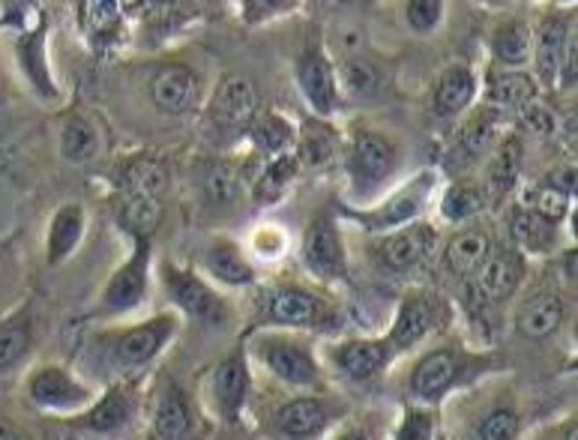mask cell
Segmentation results:
<instances>
[{
	"instance_id": "1",
	"label": "cell",
	"mask_w": 578,
	"mask_h": 440,
	"mask_svg": "<svg viewBox=\"0 0 578 440\" xmlns=\"http://www.w3.org/2000/svg\"><path fill=\"white\" fill-rule=\"evenodd\" d=\"M148 264H151V243H148V240H135L132 258L108 279L106 290H102V309H135L141 302V297L148 294Z\"/></svg>"
},
{
	"instance_id": "2",
	"label": "cell",
	"mask_w": 578,
	"mask_h": 440,
	"mask_svg": "<svg viewBox=\"0 0 578 440\" xmlns=\"http://www.w3.org/2000/svg\"><path fill=\"white\" fill-rule=\"evenodd\" d=\"M303 261L306 267L321 279H342L345 276V249L339 228L330 219H315L303 243Z\"/></svg>"
},
{
	"instance_id": "3",
	"label": "cell",
	"mask_w": 578,
	"mask_h": 440,
	"mask_svg": "<svg viewBox=\"0 0 578 440\" xmlns=\"http://www.w3.org/2000/svg\"><path fill=\"white\" fill-rule=\"evenodd\" d=\"M396 168V147L378 132H357L351 141V174L353 180L375 186L386 180Z\"/></svg>"
},
{
	"instance_id": "4",
	"label": "cell",
	"mask_w": 578,
	"mask_h": 440,
	"mask_svg": "<svg viewBox=\"0 0 578 440\" xmlns=\"http://www.w3.org/2000/svg\"><path fill=\"white\" fill-rule=\"evenodd\" d=\"M28 396L33 398V405L48 410H66L78 408L87 402V389L78 384L76 377L57 369V365H45L36 369L28 381Z\"/></svg>"
},
{
	"instance_id": "5",
	"label": "cell",
	"mask_w": 578,
	"mask_h": 440,
	"mask_svg": "<svg viewBox=\"0 0 578 440\" xmlns=\"http://www.w3.org/2000/svg\"><path fill=\"white\" fill-rule=\"evenodd\" d=\"M174 318H153L148 323H139L127 333L118 336L114 342V356L123 365H144L151 363L153 356L160 354L162 344L168 342L174 333Z\"/></svg>"
},
{
	"instance_id": "6",
	"label": "cell",
	"mask_w": 578,
	"mask_h": 440,
	"mask_svg": "<svg viewBox=\"0 0 578 440\" xmlns=\"http://www.w3.org/2000/svg\"><path fill=\"white\" fill-rule=\"evenodd\" d=\"M258 94L247 76H226L219 81L210 102V114L222 127H243L255 118Z\"/></svg>"
},
{
	"instance_id": "7",
	"label": "cell",
	"mask_w": 578,
	"mask_h": 440,
	"mask_svg": "<svg viewBox=\"0 0 578 440\" xmlns=\"http://www.w3.org/2000/svg\"><path fill=\"white\" fill-rule=\"evenodd\" d=\"M297 78H301L303 97L309 99L318 114H330L336 102V78H332L330 61L324 57L318 45H309L297 64Z\"/></svg>"
},
{
	"instance_id": "8",
	"label": "cell",
	"mask_w": 578,
	"mask_h": 440,
	"mask_svg": "<svg viewBox=\"0 0 578 440\" xmlns=\"http://www.w3.org/2000/svg\"><path fill=\"white\" fill-rule=\"evenodd\" d=\"M168 290H172L174 302L193 318H201V321H222L226 318L222 300L193 273L168 270Z\"/></svg>"
},
{
	"instance_id": "9",
	"label": "cell",
	"mask_w": 578,
	"mask_h": 440,
	"mask_svg": "<svg viewBox=\"0 0 578 440\" xmlns=\"http://www.w3.org/2000/svg\"><path fill=\"white\" fill-rule=\"evenodd\" d=\"M435 228L432 226H407L396 234H390L381 243V255H384V264L390 270H411L417 267L419 261L426 258L428 252L435 249Z\"/></svg>"
},
{
	"instance_id": "10",
	"label": "cell",
	"mask_w": 578,
	"mask_h": 440,
	"mask_svg": "<svg viewBox=\"0 0 578 440\" xmlns=\"http://www.w3.org/2000/svg\"><path fill=\"white\" fill-rule=\"evenodd\" d=\"M151 97L165 114H183L198 99V81L186 66H165L160 76L153 78Z\"/></svg>"
},
{
	"instance_id": "11",
	"label": "cell",
	"mask_w": 578,
	"mask_h": 440,
	"mask_svg": "<svg viewBox=\"0 0 578 440\" xmlns=\"http://www.w3.org/2000/svg\"><path fill=\"white\" fill-rule=\"evenodd\" d=\"M264 363L270 365L273 375L282 377L285 384H294V387H309L318 381V365L301 344L268 342L264 344Z\"/></svg>"
},
{
	"instance_id": "12",
	"label": "cell",
	"mask_w": 578,
	"mask_h": 440,
	"mask_svg": "<svg viewBox=\"0 0 578 440\" xmlns=\"http://www.w3.org/2000/svg\"><path fill=\"white\" fill-rule=\"evenodd\" d=\"M522 273H525V261L519 252H498V255H489L482 261L477 285L489 300H506L519 288Z\"/></svg>"
},
{
	"instance_id": "13",
	"label": "cell",
	"mask_w": 578,
	"mask_h": 440,
	"mask_svg": "<svg viewBox=\"0 0 578 440\" xmlns=\"http://www.w3.org/2000/svg\"><path fill=\"white\" fill-rule=\"evenodd\" d=\"M456 375H459V360H456V354L438 351V354H428L419 360L414 375H411V389H414V396L435 402V398H440L452 387Z\"/></svg>"
},
{
	"instance_id": "14",
	"label": "cell",
	"mask_w": 578,
	"mask_h": 440,
	"mask_svg": "<svg viewBox=\"0 0 578 440\" xmlns=\"http://www.w3.org/2000/svg\"><path fill=\"white\" fill-rule=\"evenodd\" d=\"M247 389H249V375L247 365L240 356H228L219 363V369L214 372V398L216 408L226 419H237L243 402H247Z\"/></svg>"
},
{
	"instance_id": "15",
	"label": "cell",
	"mask_w": 578,
	"mask_h": 440,
	"mask_svg": "<svg viewBox=\"0 0 578 440\" xmlns=\"http://www.w3.org/2000/svg\"><path fill=\"white\" fill-rule=\"evenodd\" d=\"M386 356H390V344L375 342V339H360V342L342 344L336 351V363L353 381H369L384 369Z\"/></svg>"
},
{
	"instance_id": "16",
	"label": "cell",
	"mask_w": 578,
	"mask_h": 440,
	"mask_svg": "<svg viewBox=\"0 0 578 440\" xmlns=\"http://www.w3.org/2000/svg\"><path fill=\"white\" fill-rule=\"evenodd\" d=\"M564 321V302L555 294H536L531 300L522 306L519 318H515V327L519 333L527 336V339H546L560 327Z\"/></svg>"
},
{
	"instance_id": "17",
	"label": "cell",
	"mask_w": 578,
	"mask_h": 440,
	"mask_svg": "<svg viewBox=\"0 0 578 440\" xmlns=\"http://www.w3.org/2000/svg\"><path fill=\"white\" fill-rule=\"evenodd\" d=\"M279 431L291 440L315 438L327 426V410L318 398H294L276 414Z\"/></svg>"
},
{
	"instance_id": "18",
	"label": "cell",
	"mask_w": 578,
	"mask_h": 440,
	"mask_svg": "<svg viewBox=\"0 0 578 440\" xmlns=\"http://www.w3.org/2000/svg\"><path fill=\"white\" fill-rule=\"evenodd\" d=\"M432 183H435V174H423L417 180L411 183L407 189L386 201V207L381 213L369 216V226L372 228H390V226H405L407 219H414L419 213V207L426 205L428 193H432Z\"/></svg>"
},
{
	"instance_id": "19",
	"label": "cell",
	"mask_w": 578,
	"mask_h": 440,
	"mask_svg": "<svg viewBox=\"0 0 578 440\" xmlns=\"http://www.w3.org/2000/svg\"><path fill=\"white\" fill-rule=\"evenodd\" d=\"M81 231H85V210L81 205H64L52 219V228H48V264H61L64 258H69V252L78 246L81 240Z\"/></svg>"
},
{
	"instance_id": "20",
	"label": "cell",
	"mask_w": 578,
	"mask_h": 440,
	"mask_svg": "<svg viewBox=\"0 0 578 440\" xmlns=\"http://www.w3.org/2000/svg\"><path fill=\"white\" fill-rule=\"evenodd\" d=\"M432 330V306L423 297H407L399 306L396 321H393V330H390V348H414V344L423 339V336Z\"/></svg>"
},
{
	"instance_id": "21",
	"label": "cell",
	"mask_w": 578,
	"mask_h": 440,
	"mask_svg": "<svg viewBox=\"0 0 578 440\" xmlns=\"http://www.w3.org/2000/svg\"><path fill=\"white\" fill-rule=\"evenodd\" d=\"M321 315V300L312 297L309 290L282 288L270 300V318L285 327H312Z\"/></svg>"
},
{
	"instance_id": "22",
	"label": "cell",
	"mask_w": 578,
	"mask_h": 440,
	"mask_svg": "<svg viewBox=\"0 0 578 440\" xmlns=\"http://www.w3.org/2000/svg\"><path fill=\"white\" fill-rule=\"evenodd\" d=\"M165 186H168V165L156 156H135L123 168V195H144L160 201Z\"/></svg>"
},
{
	"instance_id": "23",
	"label": "cell",
	"mask_w": 578,
	"mask_h": 440,
	"mask_svg": "<svg viewBox=\"0 0 578 440\" xmlns=\"http://www.w3.org/2000/svg\"><path fill=\"white\" fill-rule=\"evenodd\" d=\"M193 431V414L181 389H168L160 398V408L153 417L151 440H186Z\"/></svg>"
},
{
	"instance_id": "24",
	"label": "cell",
	"mask_w": 578,
	"mask_h": 440,
	"mask_svg": "<svg viewBox=\"0 0 578 440\" xmlns=\"http://www.w3.org/2000/svg\"><path fill=\"white\" fill-rule=\"evenodd\" d=\"M477 94V78L468 66H450L440 76L438 87H435V108L438 114H459L461 108H468Z\"/></svg>"
},
{
	"instance_id": "25",
	"label": "cell",
	"mask_w": 578,
	"mask_h": 440,
	"mask_svg": "<svg viewBox=\"0 0 578 440\" xmlns=\"http://www.w3.org/2000/svg\"><path fill=\"white\" fill-rule=\"evenodd\" d=\"M207 267L216 279L226 285H252L255 282V270L243 258V252L228 243V240H216L214 246L207 249Z\"/></svg>"
},
{
	"instance_id": "26",
	"label": "cell",
	"mask_w": 578,
	"mask_h": 440,
	"mask_svg": "<svg viewBox=\"0 0 578 440\" xmlns=\"http://www.w3.org/2000/svg\"><path fill=\"white\" fill-rule=\"evenodd\" d=\"M519 172H522V141L510 135L498 147L492 165H489V183H486L489 195L486 198H494V201L503 198L519 183Z\"/></svg>"
},
{
	"instance_id": "27",
	"label": "cell",
	"mask_w": 578,
	"mask_h": 440,
	"mask_svg": "<svg viewBox=\"0 0 578 440\" xmlns=\"http://www.w3.org/2000/svg\"><path fill=\"white\" fill-rule=\"evenodd\" d=\"M129 419H132V396L127 389H111L78 422L90 431H118Z\"/></svg>"
},
{
	"instance_id": "28",
	"label": "cell",
	"mask_w": 578,
	"mask_h": 440,
	"mask_svg": "<svg viewBox=\"0 0 578 440\" xmlns=\"http://www.w3.org/2000/svg\"><path fill=\"white\" fill-rule=\"evenodd\" d=\"M31 339L33 327L28 311H19L0 323V372H10L12 365L22 363L24 354L31 351Z\"/></svg>"
},
{
	"instance_id": "29",
	"label": "cell",
	"mask_w": 578,
	"mask_h": 440,
	"mask_svg": "<svg viewBox=\"0 0 578 440\" xmlns=\"http://www.w3.org/2000/svg\"><path fill=\"white\" fill-rule=\"evenodd\" d=\"M489 258V237L482 231H465V234L452 237L450 246H447V267L459 276L477 273L482 267V261Z\"/></svg>"
},
{
	"instance_id": "30",
	"label": "cell",
	"mask_w": 578,
	"mask_h": 440,
	"mask_svg": "<svg viewBox=\"0 0 578 440\" xmlns=\"http://www.w3.org/2000/svg\"><path fill=\"white\" fill-rule=\"evenodd\" d=\"M492 52L498 57V64L503 66H522L531 54V31L525 22L510 19V22L498 24V31L492 36Z\"/></svg>"
},
{
	"instance_id": "31",
	"label": "cell",
	"mask_w": 578,
	"mask_h": 440,
	"mask_svg": "<svg viewBox=\"0 0 578 440\" xmlns=\"http://www.w3.org/2000/svg\"><path fill=\"white\" fill-rule=\"evenodd\" d=\"M78 12H81V28H85L87 40L90 43H111L118 40L120 33V7L118 3H102V0H87V3H78Z\"/></svg>"
},
{
	"instance_id": "32",
	"label": "cell",
	"mask_w": 578,
	"mask_h": 440,
	"mask_svg": "<svg viewBox=\"0 0 578 440\" xmlns=\"http://www.w3.org/2000/svg\"><path fill=\"white\" fill-rule=\"evenodd\" d=\"M162 207L156 198H144V195H123L120 205V226L127 228L135 240H148L153 228L160 226Z\"/></svg>"
},
{
	"instance_id": "33",
	"label": "cell",
	"mask_w": 578,
	"mask_h": 440,
	"mask_svg": "<svg viewBox=\"0 0 578 440\" xmlns=\"http://www.w3.org/2000/svg\"><path fill=\"white\" fill-rule=\"evenodd\" d=\"M494 135V114H477V118L461 130L456 147L450 151V165H468L486 153Z\"/></svg>"
},
{
	"instance_id": "34",
	"label": "cell",
	"mask_w": 578,
	"mask_h": 440,
	"mask_svg": "<svg viewBox=\"0 0 578 440\" xmlns=\"http://www.w3.org/2000/svg\"><path fill=\"white\" fill-rule=\"evenodd\" d=\"M486 201H489V198H486V189L477 186V183H452L450 189H447V195H444V201H440V213H444V219H450V222H465V219L480 213L482 207H486Z\"/></svg>"
},
{
	"instance_id": "35",
	"label": "cell",
	"mask_w": 578,
	"mask_h": 440,
	"mask_svg": "<svg viewBox=\"0 0 578 440\" xmlns=\"http://www.w3.org/2000/svg\"><path fill=\"white\" fill-rule=\"evenodd\" d=\"M97 147H99L97 130H94L85 118L73 114V118L66 120L64 130H61V156H64L66 162L81 165V162H87L94 153H97Z\"/></svg>"
},
{
	"instance_id": "36",
	"label": "cell",
	"mask_w": 578,
	"mask_h": 440,
	"mask_svg": "<svg viewBox=\"0 0 578 440\" xmlns=\"http://www.w3.org/2000/svg\"><path fill=\"white\" fill-rule=\"evenodd\" d=\"M339 81H342V87L351 94V97H375L378 90H381V81H384V76H381V69H378L372 61H366V57H348L342 66H339Z\"/></svg>"
},
{
	"instance_id": "37",
	"label": "cell",
	"mask_w": 578,
	"mask_h": 440,
	"mask_svg": "<svg viewBox=\"0 0 578 440\" xmlns=\"http://www.w3.org/2000/svg\"><path fill=\"white\" fill-rule=\"evenodd\" d=\"M567 28L564 22H552L543 24L539 31V40H536V66H539V76L543 81H555L557 78V66H560V54H564V45H567Z\"/></svg>"
},
{
	"instance_id": "38",
	"label": "cell",
	"mask_w": 578,
	"mask_h": 440,
	"mask_svg": "<svg viewBox=\"0 0 578 440\" xmlns=\"http://www.w3.org/2000/svg\"><path fill=\"white\" fill-rule=\"evenodd\" d=\"M489 97H492L494 106L522 108L527 106L531 99H536V85L534 78L525 76V73H503V76L494 78L492 87H489Z\"/></svg>"
},
{
	"instance_id": "39",
	"label": "cell",
	"mask_w": 578,
	"mask_h": 440,
	"mask_svg": "<svg viewBox=\"0 0 578 440\" xmlns=\"http://www.w3.org/2000/svg\"><path fill=\"white\" fill-rule=\"evenodd\" d=\"M19 61H22L24 73L31 76V81L36 85L40 94H45V97H54V94H57L43 64V31L28 33L22 43H19Z\"/></svg>"
},
{
	"instance_id": "40",
	"label": "cell",
	"mask_w": 578,
	"mask_h": 440,
	"mask_svg": "<svg viewBox=\"0 0 578 440\" xmlns=\"http://www.w3.org/2000/svg\"><path fill=\"white\" fill-rule=\"evenodd\" d=\"M297 156L288 153V156H276V160L270 162L264 174H261V180H258V201H276L279 195L285 193V186L294 180V174H297Z\"/></svg>"
},
{
	"instance_id": "41",
	"label": "cell",
	"mask_w": 578,
	"mask_h": 440,
	"mask_svg": "<svg viewBox=\"0 0 578 440\" xmlns=\"http://www.w3.org/2000/svg\"><path fill=\"white\" fill-rule=\"evenodd\" d=\"M513 240L527 252H539L552 243V222L539 219L531 210H519L513 216Z\"/></svg>"
},
{
	"instance_id": "42",
	"label": "cell",
	"mask_w": 578,
	"mask_h": 440,
	"mask_svg": "<svg viewBox=\"0 0 578 440\" xmlns=\"http://www.w3.org/2000/svg\"><path fill=\"white\" fill-rule=\"evenodd\" d=\"M569 207V195L555 189L552 183H543V186H534L531 193H527V207L531 213H536L539 219H546V222H560L564 216H567Z\"/></svg>"
},
{
	"instance_id": "43",
	"label": "cell",
	"mask_w": 578,
	"mask_h": 440,
	"mask_svg": "<svg viewBox=\"0 0 578 440\" xmlns=\"http://www.w3.org/2000/svg\"><path fill=\"white\" fill-rule=\"evenodd\" d=\"M204 193L214 205H231L237 198V174L226 162H216L204 174Z\"/></svg>"
},
{
	"instance_id": "44",
	"label": "cell",
	"mask_w": 578,
	"mask_h": 440,
	"mask_svg": "<svg viewBox=\"0 0 578 440\" xmlns=\"http://www.w3.org/2000/svg\"><path fill=\"white\" fill-rule=\"evenodd\" d=\"M252 141H255L261 151L279 153L291 141V127L282 118H276V114H264L252 127Z\"/></svg>"
},
{
	"instance_id": "45",
	"label": "cell",
	"mask_w": 578,
	"mask_h": 440,
	"mask_svg": "<svg viewBox=\"0 0 578 440\" xmlns=\"http://www.w3.org/2000/svg\"><path fill=\"white\" fill-rule=\"evenodd\" d=\"M336 151V132L330 127H321V123H306V132H303V156L312 165H321L327 162Z\"/></svg>"
},
{
	"instance_id": "46",
	"label": "cell",
	"mask_w": 578,
	"mask_h": 440,
	"mask_svg": "<svg viewBox=\"0 0 578 440\" xmlns=\"http://www.w3.org/2000/svg\"><path fill=\"white\" fill-rule=\"evenodd\" d=\"M515 435H519V417L513 410H492L480 422V440H515Z\"/></svg>"
},
{
	"instance_id": "47",
	"label": "cell",
	"mask_w": 578,
	"mask_h": 440,
	"mask_svg": "<svg viewBox=\"0 0 578 440\" xmlns=\"http://www.w3.org/2000/svg\"><path fill=\"white\" fill-rule=\"evenodd\" d=\"M440 12H444V7H440L438 0H411L405 7V19L414 31L428 33L438 28Z\"/></svg>"
},
{
	"instance_id": "48",
	"label": "cell",
	"mask_w": 578,
	"mask_h": 440,
	"mask_svg": "<svg viewBox=\"0 0 578 440\" xmlns=\"http://www.w3.org/2000/svg\"><path fill=\"white\" fill-rule=\"evenodd\" d=\"M522 120H525V130L539 135V139H548L555 132V114L546 102L539 99H531L527 106H522Z\"/></svg>"
},
{
	"instance_id": "49",
	"label": "cell",
	"mask_w": 578,
	"mask_h": 440,
	"mask_svg": "<svg viewBox=\"0 0 578 440\" xmlns=\"http://www.w3.org/2000/svg\"><path fill=\"white\" fill-rule=\"evenodd\" d=\"M432 435H435V419L428 410H407L396 429V440H432Z\"/></svg>"
},
{
	"instance_id": "50",
	"label": "cell",
	"mask_w": 578,
	"mask_h": 440,
	"mask_svg": "<svg viewBox=\"0 0 578 440\" xmlns=\"http://www.w3.org/2000/svg\"><path fill=\"white\" fill-rule=\"evenodd\" d=\"M294 10V3L291 0H249V3H243V15H247L249 24L255 22H268V19H273L276 12H288Z\"/></svg>"
},
{
	"instance_id": "51",
	"label": "cell",
	"mask_w": 578,
	"mask_h": 440,
	"mask_svg": "<svg viewBox=\"0 0 578 440\" xmlns=\"http://www.w3.org/2000/svg\"><path fill=\"white\" fill-rule=\"evenodd\" d=\"M0 440H28L22 429H15L10 422H0Z\"/></svg>"
},
{
	"instance_id": "52",
	"label": "cell",
	"mask_w": 578,
	"mask_h": 440,
	"mask_svg": "<svg viewBox=\"0 0 578 440\" xmlns=\"http://www.w3.org/2000/svg\"><path fill=\"white\" fill-rule=\"evenodd\" d=\"M336 440H369V435L360 429H348V431H342V435H339Z\"/></svg>"
},
{
	"instance_id": "53",
	"label": "cell",
	"mask_w": 578,
	"mask_h": 440,
	"mask_svg": "<svg viewBox=\"0 0 578 440\" xmlns=\"http://www.w3.org/2000/svg\"><path fill=\"white\" fill-rule=\"evenodd\" d=\"M567 440H578V431H576V426H572V429L567 431Z\"/></svg>"
}]
</instances>
